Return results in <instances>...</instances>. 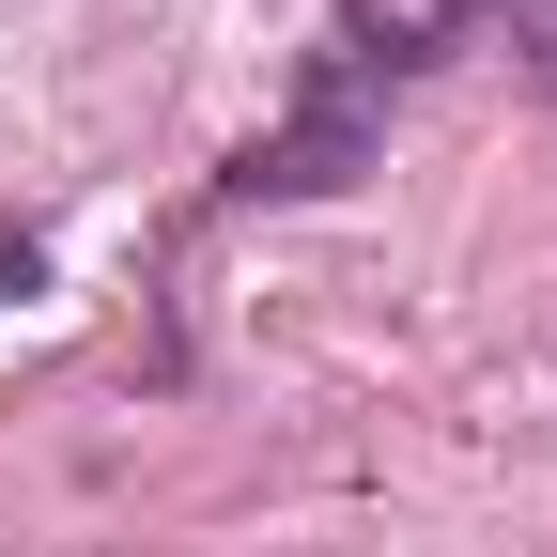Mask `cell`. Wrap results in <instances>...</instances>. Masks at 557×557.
<instances>
[{
  "label": "cell",
  "mask_w": 557,
  "mask_h": 557,
  "mask_svg": "<svg viewBox=\"0 0 557 557\" xmlns=\"http://www.w3.org/2000/svg\"><path fill=\"white\" fill-rule=\"evenodd\" d=\"M0 295H32V248H16V263H0Z\"/></svg>",
  "instance_id": "1"
}]
</instances>
